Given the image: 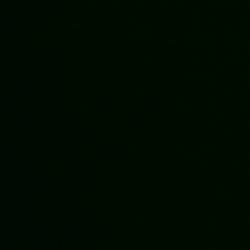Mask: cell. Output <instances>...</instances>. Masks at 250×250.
<instances>
[]
</instances>
